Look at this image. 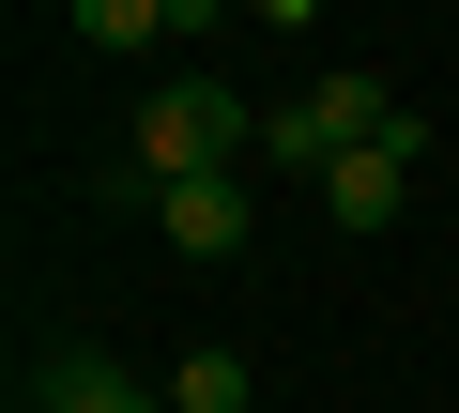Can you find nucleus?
Segmentation results:
<instances>
[{
  "mask_svg": "<svg viewBox=\"0 0 459 413\" xmlns=\"http://www.w3.org/2000/svg\"><path fill=\"white\" fill-rule=\"evenodd\" d=\"M261 138V108L246 92H214V77H153V108H138V168L153 184H199V168H230Z\"/></svg>",
  "mask_w": 459,
  "mask_h": 413,
  "instance_id": "1",
  "label": "nucleus"
},
{
  "mask_svg": "<svg viewBox=\"0 0 459 413\" xmlns=\"http://www.w3.org/2000/svg\"><path fill=\"white\" fill-rule=\"evenodd\" d=\"M153 230H169L184 261H246L261 199H246V168H199V184H153Z\"/></svg>",
  "mask_w": 459,
  "mask_h": 413,
  "instance_id": "2",
  "label": "nucleus"
},
{
  "mask_svg": "<svg viewBox=\"0 0 459 413\" xmlns=\"http://www.w3.org/2000/svg\"><path fill=\"white\" fill-rule=\"evenodd\" d=\"M31 413H153V383H138L123 352L62 337V352H31Z\"/></svg>",
  "mask_w": 459,
  "mask_h": 413,
  "instance_id": "3",
  "label": "nucleus"
},
{
  "mask_svg": "<svg viewBox=\"0 0 459 413\" xmlns=\"http://www.w3.org/2000/svg\"><path fill=\"white\" fill-rule=\"evenodd\" d=\"M413 153H429V138L337 153V168H322V215H337V230H398V199H413Z\"/></svg>",
  "mask_w": 459,
  "mask_h": 413,
  "instance_id": "4",
  "label": "nucleus"
},
{
  "mask_svg": "<svg viewBox=\"0 0 459 413\" xmlns=\"http://www.w3.org/2000/svg\"><path fill=\"white\" fill-rule=\"evenodd\" d=\"M261 383H246V352H184L169 367V413H246Z\"/></svg>",
  "mask_w": 459,
  "mask_h": 413,
  "instance_id": "5",
  "label": "nucleus"
}]
</instances>
